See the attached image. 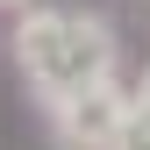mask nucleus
Returning <instances> with one entry per match:
<instances>
[{
    "instance_id": "obj_1",
    "label": "nucleus",
    "mask_w": 150,
    "mask_h": 150,
    "mask_svg": "<svg viewBox=\"0 0 150 150\" xmlns=\"http://www.w3.org/2000/svg\"><path fill=\"white\" fill-rule=\"evenodd\" d=\"M7 50H14V71L29 79V93L43 107L115 79V36H107L100 14H79V7H22Z\"/></svg>"
},
{
    "instance_id": "obj_2",
    "label": "nucleus",
    "mask_w": 150,
    "mask_h": 150,
    "mask_svg": "<svg viewBox=\"0 0 150 150\" xmlns=\"http://www.w3.org/2000/svg\"><path fill=\"white\" fill-rule=\"evenodd\" d=\"M43 122H50L57 150H136L143 143L136 136V86H115V79L71 93V100H50Z\"/></svg>"
},
{
    "instance_id": "obj_3",
    "label": "nucleus",
    "mask_w": 150,
    "mask_h": 150,
    "mask_svg": "<svg viewBox=\"0 0 150 150\" xmlns=\"http://www.w3.org/2000/svg\"><path fill=\"white\" fill-rule=\"evenodd\" d=\"M136 136H143V150H150V71L136 79Z\"/></svg>"
},
{
    "instance_id": "obj_4",
    "label": "nucleus",
    "mask_w": 150,
    "mask_h": 150,
    "mask_svg": "<svg viewBox=\"0 0 150 150\" xmlns=\"http://www.w3.org/2000/svg\"><path fill=\"white\" fill-rule=\"evenodd\" d=\"M0 7H29V0H0Z\"/></svg>"
}]
</instances>
